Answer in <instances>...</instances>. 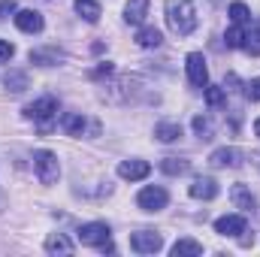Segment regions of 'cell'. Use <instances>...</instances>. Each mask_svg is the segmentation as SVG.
Wrapping results in <instances>:
<instances>
[{
    "instance_id": "cell-1",
    "label": "cell",
    "mask_w": 260,
    "mask_h": 257,
    "mask_svg": "<svg viewBox=\"0 0 260 257\" xmlns=\"http://www.w3.org/2000/svg\"><path fill=\"white\" fill-rule=\"evenodd\" d=\"M164 12H167V27L176 37H191L197 30V9L191 0H167Z\"/></svg>"
},
{
    "instance_id": "cell-2",
    "label": "cell",
    "mask_w": 260,
    "mask_h": 257,
    "mask_svg": "<svg viewBox=\"0 0 260 257\" xmlns=\"http://www.w3.org/2000/svg\"><path fill=\"white\" fill-rule=\"evenodd\" d=\"M24 118L37 121L40 133H52L55 121H58V100H55L52 94H46V97H40V100L27 103V106H24Z\"/></svg>"
},
{
    "instance_id": "cell-3",
    "label": "cell",
    "mask_w": 260,
    "mask_h": 257,
    "mask_svg": "<svg viewBox=\"0 0 260 257\" xmlns=\"http://www.w3.org/2000/svg\"><path fill=\"white\" fill-rule=\"evenodd\" d=\"M34 170H37V179L43 185H55L58 176H61V164H58V154L49 151V148H40L34 151Z\"/></svg>"
},
{
    "instance_id": "cell-4",
    "label": "cell",
    "mask_w": 260,
    "mask_h": 257,
    "mask_svg": "<svg viewBox=\"0 0 260 257\" xmlns=\"http://www.w3.org/2000/svg\"><path fill=\"white\" fill-rule=\"evenodd\" d=\"M167 203H170V194L164 191L160 185H148L136 197V206L142 212H160V209H167Z\"/></svg>"
},
{
    "instance_id": "cell-5",
    "label": "cell",
    "mask_w": 260,
    "mask_h": 257,
    "mask_svg": "<svg viewBox=\"0 0 260 257\" xmlns=\"http://www.w3.org/2000/svg\"><path fill=\"white\" fill-rule=\"evenodd\" d=\"M130 248L139 251V254H154V251L164 248V236L154 233V230H139V233L130 236Z\"/></svg>"
},
{
    "instance_id": "cell-6",
    "label": "cell",
    "mask_w": 260,
    "mask_h": 257,
    "mask_svg": "<svg viewBox=\"0 0 260 257\" xmlns=\"http://www.w3.org/2000/svg\"><path fill=\"white\" fill-rule=\"evenodd\" d=\"M185 70H188V82L194 88H206L209 85V67H206V58L200 52H191L185 58Z\"/></svg>"
},
{
    "instance_id": "cell-7",
    "label": "cell",
    "mask_w": 260,
    "mask_h": 257,
    "mask_svg": "<svg viewBox=\"0 0 260 257\" xmlns=\"http://www.w3.org/2000/svg\"><path fill=\"white\" fill-rule=\"evenodd\" d=\"M109 233H112L109 224H103V221H91V224H82L76 236H79L82 245H103V242L109 239Z\"/></svg>"
},
{
    "instance_id": "cell-8",
    "label": "cell",
    "mask_w": 260,
    "mask_h": 257,
    "mask_svg": "<svg viewBox=\"0 0 260 257\" xmlns=\"http://www.w3.org/2000/svg\"><path fill=\"white\" fill-rule=\"evenodd\" d=\"M151 173V164L148 160H139V157H130V160H121L118 164V176L124 179V182H139V179H145Z\"/></svg>"
},
{
    "instance_id": "cell-9",
    "label": "cell",
    "mask_w": 260,
    "mask_h": 257,
    "mask_svg": "<svg viewBox=\"0 0 260 257\" xmlns=\"http://www.w3.org/2000/svg\"><path fill=\"white\" fill-rule=\"evenodd\" d=\"M15 27L24 30V34H40L46 27V21H43V15L37 9H18L15 12Z\"/></svg>"
},
{
    "instance_id": "cell-10",
    "label": "cell",
    "mask_w": 260,
    "mask_h": 257,
    "mask_svg": "<svg viewBox=\"0 0 260 257\" xmlns=\"http://www.w3.org/2000/svg\"><path fill=\"white\" fill-rule=\"evenodd\" d=\"M209 164L215 167V170H236V167H242V151L239 148H218V151H212V157H209Z\"/></svg>"
},
{
    "instance_id": "cell-11",
    "label": "cell",
    "mask_w": 260,
    "mask_h": 257,
    "mask_svg": "<svg viewBox=\"0 0 260 257\" xmlns=\"http://www.w3.org/2000/svg\"><path fill=\"white\" fill-rule=\"evenodd\" d=\"M30 64H37V67H55V64H61L67 55L58 49V46H46V49H30Z\"/></svg>"
},
{
    "instance_id": "cell-12",
    "label": "cell",
    "mask_w": 260,
    "mask_h": 257,
    "mask_svg": "<svg viewBox=\"0 0 260 257\" xmlns=\"http://www.w3.org/2000/svg\"><path fill=\"white\" fill-rule=\"evenodd\" d=\"M215 233L221 236H242L245 233V215H224L215 221Z\"/></svg>"
},
{
    "instance_id": "cell-13",
    "label": "cell",
    "mask_w": 260,
    "mask_h": 257,
    "mask_svg": "<svg viewBox=\"0 0 260 257\" xmlns=\"http://www.w3.org/2000/svg\"><path fill=\"white\" fill-rule=\"evenodd\" d=\"M218 182L212 179V176H197L194 179V185H191V197L194 200H215L218 197Z\"/></svg>"
},
{
    "instance_id": "cell-14",
    "label": "cell",
    "mask_w": 260,
    "mask_h": 257,
    "mask_svg": "<svg viewBox=\"0 0 260 257\" xmlns=\"http://www.w3.org/2000/svg\"><path fill=\"white\" fill-rule=\"evenodd\" d=\"M230 200H233V206H236V209H242V212H254V209H257L254 194L248 191V185H242V182L230 188Z\"/></svg>"
},
{
    "instance_id": "cell-15",
    "label": "cell",
    "mask_w": 260,
    "mask_h": 257,
    "mask_svg": "<svg viewBox=\"0 0 260 257\" xmlns=\"http://www.w3.org/2000/svg\"><path fill=\"white\" fill-rule=\"evenodd\" d=\"M61 127H64L67 136H82L88 130V118L82 112H67L64 118H61Z\"/></svg>"
},
{
    "instance_id": "cell-16",
    "label": "cell",
    "mask_w": 260,
    "mask_h": 257,
    "mask_svg": "<svg viewBox=\"0 0 260 257\" xmlns=\"http://www.w3.org/2000/svg\"><path fill=\"white\" fill-rule=\"evenodd\" d=\"M154 139L157 142H176V139H182V124L179 121H157L154 124Z\"/></svg>"
},
{
    "instance_id": "cell-17",
    "label": "cell",
    "mask_w": 260,
    "mask_h": 257,
    "mask_svg": "<svg viewBox=\"0 0 260 257\" xmlns=\"http://www.w3.org/2000/svg\"><path fill=\"white\" fill-rule=\"evenodd\" d=\"M148 15V0H127L124 6V21L127 24H142Z\"/></svg>"
},
{
    "instance_id": "cell-18",
    "label": "cell",
    "mask_w": 260,
    "mask_h": 257,
    "mask_svg": "<svg viewBox=\"0 0 260 257\" xmlns=\"http://www.w3.org/2000/svg\"><path fill=\"white\" fill-rule=\"evenodd\" d=\"M46 251L49 254H73L76 245L67 239L64 233H52V236H46Z\"/></svg>"
},
{
    "instance_id": "cell-19",
    "label": "cell",
    "mask_w": 260,
    "mask_h": 257,
    "mask_svg": "<svg viewBox=\"0 0 260 257\" xmlns=\"http://www.w3.org/2000/svg\"><path fill=\"white\" fill-rule=\"evenodd\" d=\"M160 43H164V37H160L157 27H148V24H145V27L136 30V46H142V49H157Z\"/></svg>"
},
{
    "instance_id": "cell-20",
    "label": "cell",
    "mask_w": 260,
    "mask_h": 257,
    "mask_svg": "<svg viewBox=\"0 0 260 257\" xmlns=\"http://www.w3.org/2000/svg\"><path fill=\"white\" fill-rule=\"evenodd\" d=\"M3 85H6V91L21 94V91L27 88V73H21V70H6V73H3Z\"/></svg>"
},
{
    "instance_id": "cell-21",
    "label": "cell",
    "mask_w": 260,
    "mask_h": 257,
    "mask_svg": "<svg viewBox=\"0 0 260 257\" xmlns=\"http://www.w3.org/2000/svg\"><path fill=\"white\" fill-rule=\"evenodd\" d=\"M76 12H79L88 24H97V21H100V15H103L97 0H76Z\"/></svg>"
},
{
    "instance_id": "cell-22",
    "label": "cell",
    "mask_w": 260,
    "mask_h": 257,
    "mask_svg": "<svg viewBox=\"0 0 260 257\" xmlns=\"http://www.w3.org/2000/svg\"><path fill=\"white\" fill-rule=\"evenodd\" d=\"M160 170L167 176H185L191 170V160H185V157H164L160 160Z\"/></svg>"
},
{
    "instance_id": "cell-23",
    "label": "cell",
    "mask_w": 260,
    "mask_h": 257,
    "mask_svg": "<svg viewBox=\"0 0 260 257\" xmlns=\"http://www.w3.org/2000/svg\"><path fill=\"white\" fill-rule=\"evenodd\" d=\"M251 58H260V18L251 24V30H245V46H242Z\"/></svg>"
},
{
    "instance_id": "cell-24",
    "label": "cell",
    "mask_w": 260,
    "mask_h": 257,
    "mask_svg": "<svg viewBox=\"0 0 260 257\" xmlns=\"http://www.w3.org/2000/svg\"><path fill=\"white\" fill-rule=\"evenodd\" d=\"M173 254L176 257H200L203 254V245L194 242V239H179V242L173 245Z\"/></svg>"
},
{
    "instance_id": "cell-25",
    "label": "cell",
    "mask_w": 260,
    "mask_h": 257,
    "mask_svg": "<svg viewBox=\"0 0 260 257\" xmlns=\"http://www.w3.org/2000/svg\"><path fill=\"white\" fill-rule=\"evenodd\" d=\"M224 43H227V49H242L245 46V24H233L224 34Z\"/></svg>"
},
{
    "instance_id": "cell-26",
    "label": "cell",
    "mask_w": 260,
    "mask_h": 257,
    "mask_svg": "<svg viewBox=\"0 0 260 257\" xmlns=\"http://www.w3.org/2000/svg\"><path fill=\"white\" fill-rule=\"evenodd\" d=\"M230 18H233V24H251V9L236 0V3H230Z\"/></svg>"
},
{
    "instance_id": "cell-27",
    "label": "cell",
    "mask_w": 260,
    "mask_h": 257,
    "mask_svg": "<svg viewBox=\"0 0 260 257\" xmlns=\"http://www.w3.org/2000/svg\"><path fill=\"white\" fill-rule=\"evenodd\" d=\"M194 133L203 139V142H209V139L215 136V127H212V121H209L206 115H197L194 118Z\"/></svg>"
},
{
    "instance_id": "cell-28",
    "label": "cell",
    "mask_w": 260,
    "mask_h": 257,
    "mask_svg": "<svg viewBox=\"0 0 260 257\" xmlns=\"http://www.w3.org/2000/svg\"><path fill=\"white\" fill-rule=\"evenodd\" d=\"M227 91L224 88H218V85H206V103L212 106V109H218V106H224L227 103V97H224Z\"/></svg>"
},
{
    "instance_id": "cell-29",
    "label": "cell",
    "mask_w": 260,
    "mask_h": 257,
    "mask_svg": "<svg viewBox=\"0 0 260 257\" xmlns=\"http://www.w3.org/2000/svg\"><path fill=\"white\" fill-rule=\"evenodd\" d=\"M112 73H115V64H109V61H100V64H97L94 70H91V73H88V76H91L94 82H100V79H109Z\"/></svg>"
},
{
    "instance_id": "cell-30",
    "label": "cell",
    "mask_w": 260,
    "mask_h": 257,
    "mask_svg": "<svg viewBox=\"0 0 260 257\" xmlns=\"http://www.w3.org/2000/svg\"><path fill=\"white\" fill-rule=\"evenodd\" d=\"M245 97H248L251 103H260V79H251V82L245 85Z\"/></svg>"
},
{
    "instance_id": "cell-31",
    "label": "cell",
    "mask_w": 260,
    "mask_h": 257,
    "mask_svg": "<svg viewBox=\"0 0 260 257\" xmlns=\"http://www.w3.org/2000/svg\"><path fill=\"white\" fill-rule=\"evenodd\" d=\"M12 55H15V46L6 43V40H0V61H9Z\"/></svg>"
},
{
    "instance_id": "cell-32",
    "label": "cell",
    "mask_w": 260,
    "mask_h": 257,
    "mask_svg": "<svg viewBox=\"0 0 260 257\" xmlns=\"http://www.w3.org/2000/svg\"><path fill=\"white\" fill-rule=\"evenodd\" d=\"M9 12H15V0H0V18H6Z\"/></svg>"
},
{
    "instance_id": "cell-33",
    "label": "cell",
    "mask_w": 260,
    "mask_h": 257,
    "mask_svg": "<svg viewBox=\"0 0 260 257\" xmlns=\"http://www.w3.org/2000/svg\"><path fill=\"white\" fill-rule=\"evenodd\" d=\"M6 209V194H3V188H0V212Z\"/></svg>"
},
{
    "instance_id": "cell-34",
    "label": "cell",
    "mask_w": 260,
    "mask_h": 257,
    "mask_svg": "<svg viewBox=\"0 0 260 257\" xmlns=\"http://www.w3.org/2000/svg\"><path fill=\"white\" fill-rule=\"evenodd\" d=\"M254 133H257V136H260V118H257V121H254Z\"/></svg>"
},
{
    "instance_id": "cell-35",
    "label": "cell",
    "mask_w": 260,
    "mask_h": 257,
    "mask_svg": "<svg viewBox=\"0 0 260 257\" xmlns=\"http://www.w3.org/2000/svg\"><path fill=\"white\" fill-rule=\"evenodd\" d=\"M254 157H257V160H254V164H257V167H260V154H254Z\"/></svg>"
}]
</instances>
